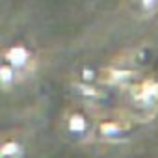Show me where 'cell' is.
<instances>
[{"label": "cell", "mask_w": 158, "mask_h": 158, "mask_svg": "<svg viewBox=\"0 0 158 158\" xmlns=\"http://www.w3.org/2000/svg\"><path fill=\"white\" fill-rule=\"evenodd\" d=\"M2 63L8 65L17 76V74H21L28 69V65L32 63V56L24 47H11L10 50H6V56H4Z\"/></svg>", "instance_id": "cell-1"}, {"label": "cell", "mask_w": 158, "mask_h": 158, "mask_svg": "<svg viewBox=\"0 0 158 158\" xmlns=\"http://www.w3.org/2000/svg\"><path fill=\"white\" fill-rule=\"evenodd\" d=\"M130 6L141 17H151L158 13V0H130Z\"/></svg>", "instance_id": "cell-2"}, {"label": "cell", "mask_w": 158, "mask_h": 158, "mask_svg": "<svg viewBox=\"0 0 158 158\" xmlns=\"http://www.w3.org/2000/svg\"><path fill=\"white\" fill-rule=\"evenodd\" d=\"M23 147L15 139H4L0 141V158H21Z\"/></svg>", "instance_id": "cell-3"}, {"label": "cell", "mask_w": 158, "mask_h": 158, "mask_svg": "<svg viewBox=\"0 0 158 158\" xmlns=\"http://www.w3.org/2000/svg\"><path fill=\"white\" fill-rule=\"evenodd\" d=\"M67 128L73 136H80L88 130V121L82 114H73L69 117V123H67Z\"/></svg>", "instance_id": "cell-4"}]
</instances>
